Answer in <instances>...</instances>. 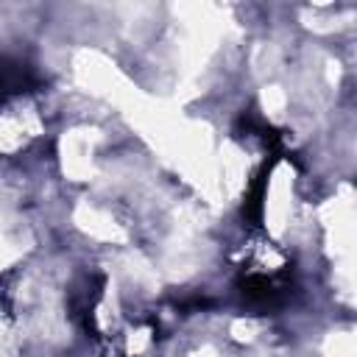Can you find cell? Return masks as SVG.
<instances>
[{
	"label": "cell",
	"mask_w": 357,
	"mask_h": 357,
	"mask_svg": "<svg viewBox=\"0 0 357 357\" xmlns=\"http://www.w3.org/2000/svg\"><path fill=\"white\" fill-rule=\"evenodd\" d=\"M237 290L243 298L254 307H276L290 296V271L284 268L282 273H243L237 279Z\"/></svg>",
	"instance_id": "6da1fadb"
},
{
	"label": "cell",
	"mask_w": 357,
	"mask_h": 357,
	"mask_svg": "<svg viewBox=\"0 0 357 357\" xmlns=\"http://www.w3.org/2000/svg\"><path fill=\"white\" fill-rule=\"evenodd\" d=\"M39 84L36 73L22 64V61H11V59H0V103L11 95H20V92H28Z\"/></svg>",
	"instance_id": "3957f363"
},
{
	"label": "cell",
	"mask_w": 357,
	"mask_h": 357,
	"mask_svg": "<svg viewBox=\"0 0 357 357\" xmlns=\"http://www.w3.org/2000/svg\"><path fill=\"white\" fill-rule=\"evenodd\" d=\"M276 159L271 156L265 165H259V170L251 176V184L245 190V201H243V220L248 226H259L262 223V209H265V190H268V176L273 170Z\"/></svg>",
	"instance_id": "7a4b0ae2"
}]
</instances>
